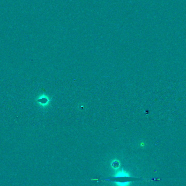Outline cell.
<instances>
[{"instance_id":"7a4b0ae2","label":"cell","mask_w":186,"mask_h":186,"mask_svg":"<svg viewBox=\"0 0 186 186\" xmlns=\"http://www.w3.org/2000/svg\"><path fill=\"white\" fill-rule=\"evenodd\" d=\"M111 166L114 169L119 168L120 166V163L118 160H114L112 162H111Z\"/></svg>"},{"instance_id":"3957f363","label":"cell","mask_w":186,"mask_h":186,"mask_svg":"<svg viewBox=\"0 0 186 186\" xmlns=\"http://www.w3.org/2000/svg\"><path fill=\"white\" fill-rule=\"evenodd\" d=\"M115 184L118 186H129L130 184V181H126V182H119V181H115Z\"/></svg>"},{"instance_id":"6da1fadb","label":"cell","mask_w":186,"mask_h":186,"mask_svg":"<svg viewBox=\"0 0 186 186\" xmlns=\"http://www.w3.org/2000/svg\"><path fill=\"white\" fill-rule=\"evenodd\" d=\"M114 177H131V176L129 174H128L127 172L124 171V169H123L121 171L118 172L117 173H116Z\"/></svg>"}]
</instances>
